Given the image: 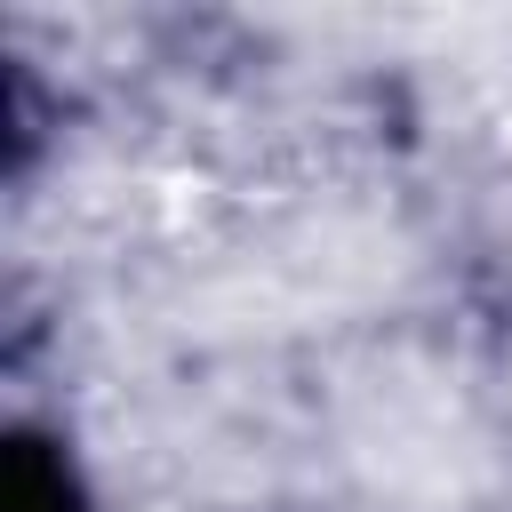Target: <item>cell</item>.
Returning <instances> with one entry per match:
<instances>
[{"label":"cell","instance_id":"1","mask_svg":"<svg viewBox=\"0 0 512 512\" xmlns=\"http://www.w3.org/2000/svg\"><path fill=\"white\" fill-rule=\"evenodd\" d=\"M0 512H80V488H72V472H64V456L48 440H32V432L8 440V456H0Z\"/></svg>","mask_w":512,"mask_h":512}]
</instances>
